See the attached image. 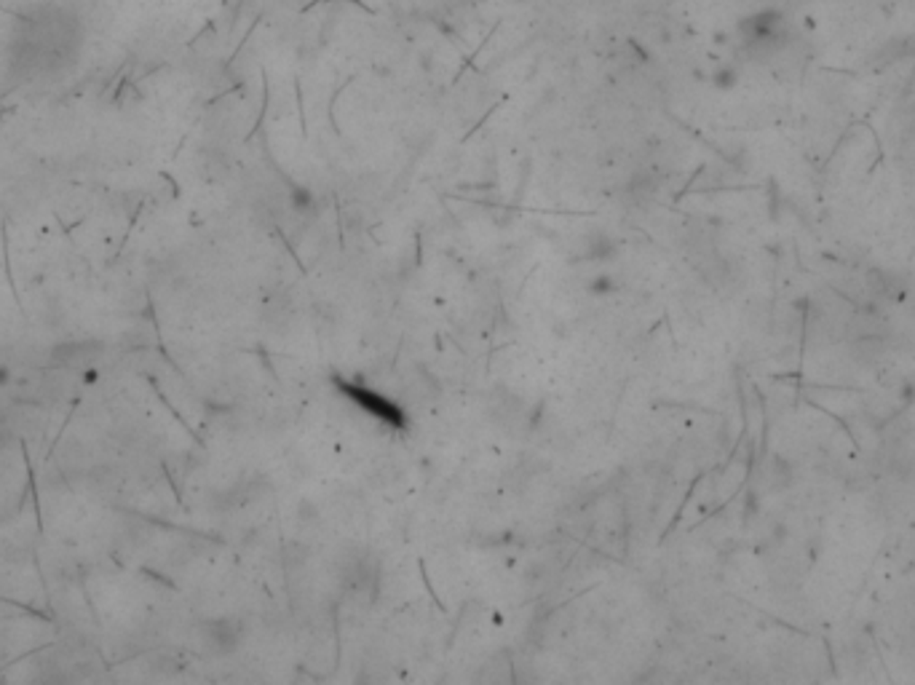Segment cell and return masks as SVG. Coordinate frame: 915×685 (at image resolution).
Masks as SVG:
<instances>
[{
    "label": "cell",
    "instance_id": "6da1fadb",
    "mask_svg": "<svg viewBox=\"0 0 915 685\" xmlns=\"http://www.w3.org/2000/svg\"><path fill=\"white\" fill-rule=\"evenodd\" d=\"M81 49L78 16L67 8L49 5L22 19L16 27L13 54L16 67L32 76L65 67Z\"/></svg>",
    "mask_w": 915,
    "mask_h": 685
}]
</instances>
